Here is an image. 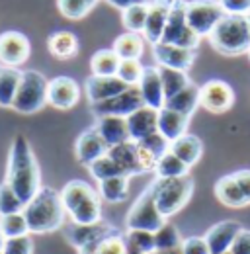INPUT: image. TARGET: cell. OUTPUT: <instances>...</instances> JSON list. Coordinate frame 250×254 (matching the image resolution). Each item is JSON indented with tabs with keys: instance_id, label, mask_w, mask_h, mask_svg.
<instances>
[{
	"instance_id": "6da1fadb",
	"label": "cell",
	"mask_w": 250,
	"mask_h": 254,
	"mask_svg": "<svg viewBox=\"0 0 250 254\" xmlns=\"http://www.w3.org/2000/svg\"><path fill=\"white\" fill-rule=\"evenodd\" d=\"M4 182L16 191L24 205L41 190V168L30 141L24 135H16L10 145Z\"/></svg>"
},
{
	"instance_id": "7a4b0ae2",
	"label": "cell",
	"mask_w": 250,
	"mask_h": 254,
	"mask_svg": "<svg viewBox=\"0 0 250 254\" xmlns=\"http://www.w3.org/2000/svg\"><path fill=\"white\" fill-rule=\"evenodd\" d=\"M24 217L28 221L30 233H35V235L55 233L62 229L66 211L62 205L61 191L49 186H41V190L26 203Z\"/></svg>"
},
{
	"instance_id": "3957f363",
	"label": "cell",
	"mask_w": 250,
	"mask_h": 254,
	"mask_svg": "<svg viewBox=\"0 0 250 254\" xmlns=\"http://www.w3.org/2000/svg\"><path fill=\"white\" fill-rule=\"evenodd\" d=\"M61 199L70 223L94 225L102 221V197L84 180H70L62 186Z\"/></svg>"
},
{
	"instance_id": "277c9868",
	"label": "cell",
	"mask_w": 250,
	"mask_h": 254,
	"mask_svg": "<svg viewBox=\"0 0 250 254\" xmlns=\"http://www.w3.org/2000/svg\"><path fill=\"white\" fill-rule=\"evenodd\" d=\"M211 47L225 55V57H237L250 51V28L247 16H233L225 14L219 24L209 33Z\"/></svg>"
},
{
	"instance_id": "5b68a950",
	"label": "cell",
	"mask_w": 250,
	"mask_h": 254,
	"mask_svg": "<svg viewBox=\"0 0 250 254\" xmlns=\"http://www.w3.org/2000/svg\"><path fill=\"white\" fill-rule=\"evenodd\" d=\"M155 186V199L156 207L164 219L180 213L193 195L195 184L191 176L182 178H153L151 180Z\"/></svg>"
},
{
	"instance_id": "8992f818",
	"label": "cell",
	"mask_w": 250,
	"mask_h": 254,
	"mask_svg": "<svg viewBox=\"0 0 250 254\" xmlns=\"http://www.w3.org/2000/svg\"><path fill=\"white\" fill-rule=\"evenodd\" d=\"M47 86L49 80L39 70H22V80L12 102V110L24 116L37 114L47 104Z\"/></svg>"
},
{
	"instance_id": "52a82bcc",
	"label": "cell",
	"mask_w": 250,
	"mask_h": 254,
	"mask_svg": "<svg viewBox=\"0 0 250 254\" xmlns=\"http://www.w3.org/2000/svg\"><path fill=\"white\" fill-rule=\"evenodd\" d=\"M164 225H166V219L160 215V211L156 207L155 186H153V182H149V186L139 193V197L127 211L125 227H127V231H147V233L155 235Z\"/></svg>"
},
{
	"instance_id": "ba28073f",
	"label": "cell",
	"mask_w": 250,
	"mask_h": 254,
	"mask_svg": "<svg viewBox=\"0 0 250 254\" xmlns=\"http://www.w3.org/2000/svg\"><path fill=\"white\" fill-rule=\"evenodd\" d=\"M108 155L122 168V172L125 176H129V178L155 172L156 168L155 157L135 141H125L118 147H112L108 151Z\"/></svg>"
},
{
	"instance_id": "9c48e42d",
	"label": "cell",
	"mask_w": 250,
	"mask_h": 254,
	"mask_svg": "<svg viewBox=\"0 0 250 254\" xmlns=\"http://www.w3.org/2000/svg\"><path fill=\"white\" fill-rule=\"evenodd\" d=\"M186 0H172L170 6V14H168V22L162 33V43L168 45H178L184 49H193L197 51L201 37L197 33L191 32V28L186 22Z\"/></svg>"
},
{
	"instance_id": "30bf717a",
	"label": "cell",
	"mask_w": 250,
	"mask_h": 254,
	"mask_svg": "<svg viewBox=\"0 0 250 254\" xmlns=\"http://www.w3.org/2000/svg\"><path fill=\"white\" fill-rule=\"evenodd\" d=\"M225 16L219 0H189L186 4V22L199 37H209L219 20Z\"/></svg>"
},
{
	"instance_id": "8fae6325",
	"label": "cell",
	"mask_w": 250,
	"mask_h": 254,
	"mask_svg": "<svg viewBox=\"0 0 250 254\" xmlns=\"http://www.w3.org/2000/svg\"><path fill=\"white\" fill-rule=\"evenodd\" d=\"M143 96L139 86H129L125 92L114 96L110 100L90 104V114L94 118H106V116H118V118H129L133 112H137L139 108H143Z\"/></svg>"
},
{
	"instance_id": "7c38bea8",
	"label": "cell",
	"mask_w": 250,
	"mask_h": 254,
	"mask_svg": "<svg viewBox=\"0 0 250 254\" xmlns=\"http://www.w3.org/2000/svg\"><path fill=\"white\" fill-rule=\"evenodd\" d=\"M62 233H64V239L68 241V245H72L76 251L102 241L104 237H110V235H116L120 233V229L116 225H112L110 221H98L94 225H76V223H68V225H62Z\"/></svg>"
},
{
	"instance_id": "4fadbf2b",
	"label": "cell",
	"mask_w": 250,
	"mask_h": 254,
	"mask_svg": "<svg viewBox=\"0 0 250 254\" xmlns=\"http://www.w3.org/2000/svg\"><path fill=\"white\" fill-rule=\"evenodd\" d=\"M235 104V90L229 82L221 78H211L199 86V106L209 114H225Z\"/></svg>"
},
{
	"instance_id": "5bb4252c",
	"label": "cell",
	"mask_w": 250,
	"mask_h": 254,
	"mask_svg": "<svg viewBox=\"0 0 250 254\" xmlns=\"http://www.w3.org/2000/svg\"><path fill=\"white\" fill-rule=\"evenodd\" d=\"M31 45L30 39L22 32H8L0 33V64L2 66H14L18 68L30 59Z\"/></svg>"
},
{
	"instance_id": "9a60e30c",
	"label": "cell",
	"mask_w": 250,
	"mask_h": 254,
	"mask_svg": "<svg viewBox=\"0 0 250 254\" xmlns=\"http://www.w3.org/2000/svg\"><path fill=\"white\" fill-rule=\"evenodd\" d=\"M197 51L184 49L178 45H168V43H155L153 45V59L156 61V66H166V68H176L188 72L195 63Z\"/></svg>"
},
{
	"instance_id": "2e32d148",
	"label": "cell",
	"mask_w": 250,
	"mask_h": 254,
	"mask_svg": "<svg viewBox=\"0 0 250 254\" xmlns=\"http://www.w3.org/2000/svg\"><path fill=\"white\" fill-rule=\"evenodd\" d=\"M80 100V86L70 76H55L47 86V104L57 110H70Z\"/></svg>"
},
{
	"instance_id": "e0dca14e",
	"label": "cell",
	"mask_w": 250,
	"mask_h": 254,
	"mask_svg": "<svg viewBox=\"0 0 250 254\" xmlns=\"http://www.w3.org/2000/svg\"><path fill=\"white\" fill-rule=\"evenodd\" d=\"M108 151H110V147L106 145V141L102 139V135L96 131L94 126L84 129L78 135L76 143H74V157L84 166H88V164H92L94 160L108 155Z\"/></svg>"
},
{
	"instance_id": "ac0fdd59",
	"label": "cell",
	"mask_w": 250,
	"mask_h": 254,
	"mask_svg": "<svg viewBox=\"0 0 250 254\" xmlns=\"http://www.w3.org/2000/svg\"><path fill=\"white\" fill-rule=\"evenodd\" d=\"M170 6H172V0H151L149 2V14H147L143 37L151 45L160 43L162 39V33L168 22V14H170Z\"/></svg>"
},
{
	"instance_id": "d6986e66",
	"label": "cell",
	"mask_w": 250,
	"mask_h": 254,
	"mask_svg": "<svg viewBox=\"0 0 250 254\" xmlns=\"http://www.w3.org/2000/svg\"><path fill=\"white\" fill-rule=\"evenodd\" d=\"M86 88V98L90 104H98L104 100H110L114 96L125 92L129 86L125 84L124 80H120L118 76H96L90 74L84 82Z\"/></svg>"
},
{
	"instance_id": "ffe728a7",
	"label": "cell",
	"mask_w": 250,
	"mask_h": 254,
	"mask_svg": "<svg viewBox=\"0 0 250 254\" xmlns=\"http://www.w3.org/2000/svg\"><path fill=\"white\" fill-rule=\"evenodd\" d=\"M243 229V225L239 221L227 219V221H219L213 227H209V231L205 233V243L209 247L211 254H225L229 253L235 237L239 235V231Z\"/></svg>"
},
{
	"instance_id": "44dd1931",
	"label": "cell",
	"mask_w": 250,
	"mask_h": 254,
	"mask_svg": "<svg viewBox=\"0 0 250 254\" xmlns=\"http://www.w3.org/2000/svg\"><path fill=\"white\" fill-rule=\"evenodd\" d=\"M125 120H127V129H129V139L135 143H139L141 139L158 131V110H153L149 106L139 108Z\"/></svg>"
},
{
	"instance_id": "7402d4cb",
	"label": "cell",
	"mask_w": 250,
	"mask_h": 254,
	"mask_svg": "<svg viewBox=\"0 0 250 254\" xmlns=\"http://www.w3.org/2000/svg\"><path fill=\"white\" fill-rule=\"evenodd\" d=\"M137 86L141 90L145 106H149L153 110L164 108V90H162V80H160L158 66H145L143 76H141Z\"/></svg>"
},
{
	"instance_id": "603a6c76",
	"label": "cell",
	"mask_w": 250,
	"mask_h": 254,
	"mask_svg": "<svg viewBox=\"0 0 250 254\" xmlns=\"http://www.w3.org/2000/svg\"><path fill=\"white\" fill-rule=\"evenodd\" d=\"M96 131L102 135V139L106 141V145L118 147L129 139V129H127V120L125 118H118V116H106V118H98L96 120Z\"/></svg>"
},
{
	"instance_id": "cb8c5ba5",
	"label": "cell",
	"mask_w": 250,
	"mask_h": 254,
	"mask_svg": "<svg viewBox=\"0 0 250 254\" xmlns=\"http://www.w3.org/2000/svg\"><path fill=\"white\" fill-rule=\"evenodd\" d=\"M188 116H182L178 112H172L168 108H160L158 110V133L166 139V141H176L182 135L188 133V126H189Z\"/></svg>"
},
{
	"instance_id": "d4e9b609",
	"label": "cell",
	"mask_w": 250,
	"mask_h": 254,
	"mask_svg": "<svg viewBox=\"0 0 250 254\" xmlns=\"http://www.w3.org/2000/svg\"><path fill=\"white\" fill-rule=\"evenodd\" d=\"M47 49L55 59L66 61V59H72L78 55L80 43H78V37L72 32L59 30V32H53L47 37Z\"/></svg>"
},
{
	"instance_id": "484cf974",
	"label": "cell",
	"mask_w": 250,
	"mask_h": 254,
	"mask_svg": "<svg viewBox=\"0 0 250 254\" xmlns=\"http://www.w3.org/2000/svg\"><path fill=\"white\" fill-rule=\"evenodd\" d=\"M215 197L219 199V203H223L225 207H231V209H241V207H247V197L243 195L241 186L237 184L235 176L233 174H225L221 176L217 182H215Z\"/></svg>"
},
{
	"instance_id": "4316f807",
	"label": "cell",
	"mask_w": 250,
	"mask_h": 254,
	"mask_svg": "<svg viewBox=\"0 0 250 254\" xmlns=\"http://www.w3.org/2000/svg\"><path fill=\"white\" fill-rule=\"evenodd\" d=\"M170 151L182 160L184 164H188L191 168L193 164L199 162L201 155H203V141L197 135L186 133L180 139H176V141L170 143Z\"/></svg>"
},
{
	"instance_id": "83f0119b",
	"label": "cell",
	"mask_w": 250,
	"mask_h": 254,
	"mask_svg": "<svg viewBox=\"0 0 250 254\" xmlns=\"http://www.w3.org/2000/svg\"><path fill=\"white\" fill-rule=\"evenodd\" d=\"M164 108H168V110H172V112H178V114H182V116L191 118L193 112L199 108V86L191 82L189 86H186L184 90H180L176 96L168 98V100L164 102Z\"/></svg>"
},
{
	"instance_id": "f1b7e54d",
	"label": "cell",
	"mask_w": 250,
	"mask_h": 254,
	"mask_svg": "<svg viewBox=\"0 0 250 254\" xmlns=\"http://www.w3.org/2000/svg\"><path fill=\"white\" fill-rule=\"evenodd\" d=\"M112 49L116 51V55L120 59H137V61H141L143 51H145V37L141 33L125 32L120 37H116Z\"/></svg>"
},
{
	"instance_id": "f546056e",
	"label": "cell",
	"mask_w": 250,
	"mask_h": 254,
	"mask_svg": "<svg viewBox=\"0 0 250 254\" xmlns=\"http://www.w3.org/2000/svg\"><path fill=\"white\" fill-rule=\"evenodd\" d=\"M129 176H114L108 180L98 182V193L102 199H106L108 203H122L129 195Z\"/></svg>"
},
{
	"instance_id": "4dcf8cb0",
	"label": "cell",
	"mask_w": 250,
	"mask_h": 254,
	"mask_svg": "<svg viewBox=\"0 0 250 254\" xmlns=\"http://www.w3.org/2000/svg\"><path fill=\"white\" fill-rule=\"evenodd\" d=\"M22 80V70L14 66H2L0 72V108H12L18 86Z\"/></svg>"
},
{
	"instance_id": "1f68e13d",
	"label": "cell",
	"mask_w": 250,
	"mask_h": 254,
	"mask_svg": "<svg viewBox=\"0 0 250 254\" xmlns=\"http://www.w3.org/2000/svg\"><path fill=\"white\" fill-rule=\"evenodd\" d=\"M160 72V80H162V90H164V102L172 96H176L180 90H184L186 86L191 84V78L188 76L184 70H176V68H166V66H158Z\"/></svg>"
},
{
	"instance_id": "d6a6232c",
	"label": "cell",
	"mask_w": 250,
	"mask_h": 254,
	"mask_svg": "<svg viewBox=\"0 0 250 254\" xmlns=\"http://www.w3.org/2000/svg\"><path fill=\"white\" fill-rule=\"evenodd\" d=\"M78 254H127V241L125 233H116L110 237H104L102 241L92 243L84 249H80Z\"/></svg>"
},
{
	"instance_id": "836d02e7",
	"label": "cell",
	"mask_w": 250,
	"mask_h": 254,
	"mask_svg": "<svg viewBox=\"0 0 250 254\" xmlns=\"http://www.w3.org/2000/svg\"><path fill=\"white\" fill-rule=\"evenodd\" d=\"M120 57L114 49H100L96 51L90 59V68L96 76H116L120 68Z\"/></svg>"
},
{
	"instance_id": "e575fe53",
	"label": "cell",
	"mask_w": 250,
	"mask_h": 254,
	"mask_svg": "<svg viewBox=\"0 0 250 254\" xmlns=\"http://www.w3.org/2000/svg\"><path fill=\"white\" fill-rule=\"evenodd\" d=\"M155 174L156 178H182L189 176V166L184 164L172 151H168L156 160Z\"/></svg>"
},
{
	"instance_id": "d590c367",
	"label": "cell",
	"mask_w": 250,
	"mask_h": 254,
	"mask_svg": "<svg viewBox=\"0 0 250 254\" xmlns=\"http://www.w3.org/2000/svg\"><path fill=\"white\" fill-rule=\"evenodd\" d=\"M147 14H149V4H141V6H131L122 12V24L127 32L141 33L145 30L147 24Z\"/></svg>"
},
{
	"instance_id": "8d00e7d4",
	"label": "cell",
	"mask_w": 250,
	"mask_h": 254,
	"mask_svg": "<svg viewBox=\"0 0 250 254\" xmlns=\"http://www.w3.org/2000/svg\"><path fill=\"white\" fill-rule=\"evenodd\" d=\"M0 233L4 235V239H18V237H28L30 229L28 221L22 213H12V215H2L0 217Z\"/></svg>"
},
{
	"instance_id": "74e56055",
	"label": "cell",
	"mask_w": 250,
	"mask_h": 254,
	"mask_svg": "<svg viewBox=\"0 0 250 254\" xmlns=\"http://www.w3.org/2000/svg\"><path fill=\"white\" fill-rule=\"evenodd\" d=\"M96 4L98 0H57V8L66 20H82Z\"/></svg>"
},
{
	"instance_id": "f35d334b",
	"label": "cell",
	"mask_w": 250,
	"mask_h": 254,
	"mask_svg": "<svg viewBox=\"0 0 250 254\" xmlns=\"http://www.w3.org/2000/svg\"><path fill=\"white\" fill-rule=\"evenodd\" d=\"M182 247V235L176 225L166 223L160 231L155 233V249L156 251H174Z\"/></svg>"
},
{
	"instance_id": "ab89813d",
	"label": "cell",
	"mask_w": 250,
	"mask_h": 254,
	"mask_svg": "<svg viewBox=\"0 0 250 254\" xmlns=\"http://www.w3.org/2000/svg\"><path fill=\"white\" fill-rule=\"evenodd\" d=\"M88 172L94 180L102 182V180H108V178H114V176H122V168L110 159V155H104L98 160H94L92 164H88Z\"/></svg>"
},
{
	"instance_id": "60d3db41",
	"label": "cell",
	"mask_w": 250,
	"mask_h": 254,
	"mask_svg": "<svg viewBox=\"0 0 250 254\" xmlns=\"http://www.w3.org/2000/svg\"><path fill=\"white\" fill-rule=\"evenodd\" d=\"M24 201L16 195L6 182L0 184V217L2 215H12V213H22L24 211Z\"/></svg>"
},
{
	"instance_id": "b9f144b4",
	"label": "cell",
	"mask_w": 250,
	"mask_h": 254,
	"mask_svg": "<svg viewBox=\"0 0 250 254\" xmlns=\"http://www.w3.org/2000/svg\"><path fill=\"white\" fill-rule=\"evenodd\" d=\"M143 70H145V66L141 64V61H137V59H122L116 76L120 80H124L127 86H137L141 76H143Z\"/></svg>"
},
{
	"instance_id": "7bdbcfd3",
	"label": "cell",
	"mask_w": 250,
	"mask_h": 254,
	"mask_svg": "<svg viewBox=\"0 0 250 254\" xmlns=\"http://www.w3.org/2000/svg\"><path fill=\"white\" fill-rule=\"evenodd\" d=\"M125 241L129 247L137 249L139 253L151 254L155 253V235L147 231H125Z\"/></svg>"
},
{
	"instance_id": "ee69618b",
	"label": "cell",
	"mask_w": 250,
	"mask_h": 254,
	"mask_svg": "<svg viewBox=\"0 0 250 254\" xmlns=\"http://www.w3.org/2000/svg\"><path fill=\"white\" fill-rule=\"evenodd\" d=\"M139 145L143 147V149H147L156 160L160 159L164 153H168L170 151V141H166L158 131L153 133V135H149V137H145V139H141L139 141Z\"/></svg>"
},
{
	"instance_id": "f6af8a7d",
	"label": "cell",
	"mask_w": 250,
	"mask_h": 254,
	"mask_svg": "<svg viewBox=\"0 0 250 254\" xmlns=\"http://www.w3.org/2000/svg\"><path fill=\"white\" fill-rule=\"evenodd\" d=\"M180 251H182V254H211L203 237H188V239H182Z\"/></svg>"
},
{
	"instance_id": "bcb514c9",
	"label": "cell",
	"mask_w": 250,
	"mask_h": 254,
	"mask_svg": "<svg viewBox=\"0 0 250 254\" xmlns=\"http://www.w3.org/2000/svg\"><path fill=\"white\" fill-rule=\"evenodd\" d=\"M225 14L233 16H249L250 14V0H219Z\"/></svg>"
},
{
	"instance_id": "7dc6e473",
	"label": "cell",
	"mask_w": 250,
	"mask_h": 254,
	"mask_svg": "<svg viewBox=\"0 0 250 254\" xmlns=\"http://www.w3.org/2000/svg\"><path fill=\"white\" fill-rule=\"evenodd\" d=\"M231 254H250V229H241L239 235L235 237L231 249H229Z\"/></svg>"
},
{
	"instance_id": "c3c4849f",
	"label": "cell",
	"mask_w": 250,
	"mask_h": 254,
	"mask_svg": "<svg viewBox=\"0 0 250 254\" xmlns=\"http://www.w3.org/2000/svg\"><path fill=\"white\" fill-rule=\"evenodd\" d=\"M237 184L241 186V191L243 195L247 197V203L250 205V168H241V170H235L233 172Z\"/></svg>"
},
{
	"instance_id": "681fc988",
	"label": "cell",
	"mask_w": 250,
	"mask_h": 254,
	"mask_svg": "<svg viewBox=\"0 0 250 254\" xmlns=\"http://www.w3.org/2000/svg\"><path fill=\"white\" fill-rule=\"evenodd\" d=\"M110 6H114V8H118V10H127V8H131V6H141V4H149L151 0H106Z\"/></svg>"
},
{
	"instance_id": "f907efd6",
	"label": "cell",
	"mask_w": 250,
	"mask_h": 254,
	"mask_svg": "<svg viewBox=\"0 0 250 254\" xmlns=\"http://www.w3.org/2000/svg\"><path fill=\"white\" fill-rule=\"evenodd\" d=\"M151 254H182V251L180 249H174V251H155V253Z\"/></svg>"
},
{
	"instance_id": "816d5d0a",
	"label": "cell",
	"mask_w": 250,
	"mask_h": 254,
	"mask_svg": "<svg viewBox=\"0 0 250 254\" xmlns=\"http://www.w3.org/2000/svg\"><path fill=\"white\" fill-rule=\"evenodd\" d=\"M127 254H143V253H139L137 249H133V247H129V245H127Z\"/></svg>"
},
{
	"instance_id": "f5cc1de1",
	"label": "cell",
	"mask_w": 250,
	"mask_h": 254,
	"mask_svg": "<svg viewBox=\"0 0 250 254\" xmlns=\"http://www.w3.org/2000/svg\"><path fill=\"white\" fill-rule=\"evenodd\" d=\"M4 243H6V239H4V235H2V233H0V251H2V249H4Z\"/></svg>"
},
{
	"instance_id": "db71d44e",
	"label": "cell",
	"mask_w": 250,
	"mask_h": 254,
	"mask_svg": "<svg viewBox=\"0 0 250 254\" xmlns=\"http://www.w3.org/2000/svg\"><path fill=\"white\" fill-rule=\"evenodd\" d=\"M247 22H249V28H250V14L247 16Z\"/></svg>"
},
{
	"instance_id": "11a10c76",
	"label": "cell",
	"mask_w": 250,
	"mask_h": 254,
	"mask_svg": "<svg viewBox=\"0 0 250 254\" xmlns=\"http://www.w3.org/2000/svg\"><path fill=\"white\" fill-rule=\"evenodd\" d=\"M0 254H6V253H4V249H2V251H0Z\"/></svg>"
},
{
	"instance_id": "9f6ffc18",
	"label": "cell",
	"mask_w": 250,
	"mask_h": 254,
	"mask_svg": "<svg viewBox=\"0 0 250 254\" xmlns=\"http://www.w3.org/2000/svg\"><path fill=\"white\" fill-rule=\"evenodd\" d=\"M0 72H2V64H0Z\"/></svg>"
},
{
	"instance_id": "6f0895ef",
	"label": "cell",
	"mask_w": 250,
	"mask_h": 254,
	"mask_svg": "<svg viewBox=\"0 0 250 254\" xmlns=\"http://www.w3.org/2000/svg\"><path fill=\"white\" fill-rule=\"evenodd\" d=\"M249 59H250V51H249Z\"/></svg>"
},
{
	"instance_id": "680465c9",
	"label": "cell",
	"mask_w": 250,
	"mask_h": 254,
	"mask_svg": "<svg viewBox=\"0 0 250 254\" xmlns=\"http://www.w3.org/2000/svg\"><path fill=\"white\" fill-rule=\"evenodd\" d=\"M225 254H231V253H225Z\"/></svg>"
}]
</instances>
